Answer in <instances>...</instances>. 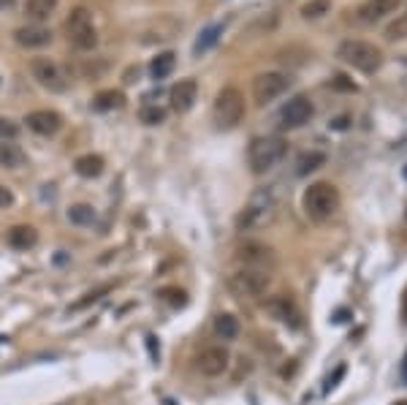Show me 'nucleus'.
<instances>
[{"label":"nucleus","mask_w":407,"mask_h":405,"mask_svg":"<svg viewBox=\"0 0 407 405\" xmlns=\"http://www.w3.org/2000/svg\"><path fill=\"white\" fill-rule=\"evenodd\" d=\"M275 213H277V193H275V188H258L250 199H248V204L239 210L236 229L239 231L263 229L269 220L275 218Z\"/></svg>","instance_id":"f257e3e1"},{"label":"nucleus","mask_w":407,"mask_h":405,"mask_svg":"<svg viewBox=\"0 0 407 405\" xmlns=\"http://www.w3.org/2000/svg\"><path fill=\"white\" fill-rule=\"evenodd\" d=\"M302 207L310 220L323 223L340 210V190L331 183H313L302 196Z\"/></svg>","instance_id":"f03ea898"},{"label":"nucleus","mask_w":407,"mask_h":405,"mask_svg":"<svg viewBox=\"0 0 407 405\" xmlns=\"http://www.w3.org/2000/svg\"><path fill=\"white\" fill-rule=\"evenodd\" d=\"M288 153V142L282 136H258L248 147V163L252 174H266L272 172Z\"/></svg>","instance_id":"7ed1b4c3"},{"label":"nucleus","mask_w":407,"mask_h":405,"mask_svg":"<svg viewBox=\"0 0 407 405\" xmlns=\"http://www.w3.org/2000/svg\"><path fill=\"white\" fill-rule=\"evenodd\" d=\"M337 58H340L345 65H350V68H356V71H364V74H375L377 68L383 65V52L377 49L375 44L358 41V38H347V41H343L340 49H337Z\"/></svg>","instance_id":"20e7f679"},{"label":"nucleus","mask_w":407,"mask_h":405,"mask_svg":"<svg viewBox=\"0 0 407 405\" xmlns=\"http://www.w3.org/2000/svg\"><path fill=\"white\" fill-rule=\"evenodd\" d=\"M65 33H68V41L79 52H90V49L98 47V31H95L93 22V11L85 8V6L71 8V14L65 19Z\"/></svg>","instance_id":"39448f33"},{"label":"nucleus","mask_w":407,"mask_h":405,"mask_svg":"<svg viewBox=\"0 0 407 405\" xmlns=\"http://www.w3.org/2000/svg\"><path fill=\"white\" fill-rule=\"evenodd\" d=\"M245 112H248V106H245V95L242 90H236V88H223L215 98V106H212V117H215V123L218 128H236V125L242 123V117H245Z\"/></svg>","instance_id":"423d86ee"},{"label":"nucleus","mask_w":407,"mask_h":405,"mask_svg":"<svg viewBox=\"0 0 407 405\" xmlns=\"http://www.w3.org/2000/svg\"><path fill=\"white\" fill-rule=\"evenodd\" d=\"M272 286V272L269 270H255V267H239L231 278H228V288L236 294V297H263Z\"/></svg>","instance_id":"0eeeda50"},{"label":"nucleus","mask_w":407,"mask_h":405,"mask_svg":"<svg viewBox=\"0 0 407 405\" xmlns=\"http://www.w3.org/2000/svg\"><path fill=\"white\" fill-rule=\"evenodd\" d=\"M291 88V76L282 71H263L252 79V98L258 106H266L272 101H277L285 90Z\"/></svg>","instance_id":"6e6552de"},{"label":"nucleus","mask_w":407,"mask_h":405,"mask_svg":"<svg viewBox=\"0 0 407 405\" xmlns=\"http://www.w3.org/2000/svg\"><path fill=\"white\" fill-rule=\"evenodd\" d=\"M31 74L33 79L49 93H65L68 90V76L60 68V63H55L52 58H33Z\"/></svg>","instance_id":"1a4fd4ad"},{"label":"nucleus","mask_w":407,"mask_h":405,"mask_svg":"<svg viewBox=\"0 0 407 405\" xmlns=\"http://www.w3.org/2000/svg\"><path fill=\"white\" fill-rule=\"evenodd\" d=\"M313 115H315L313 101L307 95H296V98H291L280 109V125L288 128V131H293V128H302V125L310 123Z\"/></svg>","instance_id":"9d476101"},{"label":"nucleus","mask_w":407,"mask_h":405,"mask_svg":"<svg viewBox=\"0 0 407 405\" xmlns=\"http://www.w3.org/2000/svg\"><path fill=\"white\" fill-rule=\"evenodd\" d=\"M196 367L204 375H209V378H218L231 367V354L223 345H209L196 356Z\"/></svg>","instance_id":"9b49d317"},{"label":"nucleus","mask_w":407,"mask_h":405,"mask_svg":"<svg viewBox=\"0 0 407 405\" xmlns=\"http://www.w3.org/2000/svg\"><path fill=\"white\" fill-rule=\"evenodd\" d=\"M236 258H239L242 267H255V270H272L275 261H277L275 250L269 248V245H263V242H245V245H239Z\"/></svg>","instance_id":"f8f14e48"},{"label":"nucleus","mask_w":407,"mask_h":405,"mask_svg":"<svg viewBox=\"0 0 407 405\" xmlns=\"http://www.w3.org/2000/svg\"><path fill=\"white\" fill-rule=\"evenodd\" d=\"M25 123L38 136H55L63 128V117L58 112H52V109H35L31 115H25Z\"/></svg>","instance_id":"ddd939ff"},{"label":"nucleus","mask_w":407,"mask_h":405,"mask_svg":"<svg viewBox=\"0 0 407 405\" xmlns=\"http://www.w3.org/2000/svg\"><path fill=\"white\" fill-rule=\"evenodd\" d=\"M196 101H198V85H196V79H180V82L171 88V109H174L177 115L190 112Z\"/></svg>","instance_id":"4468645a"},{"label":"nucleus","mask_w":407,"mask_h":405,"mask_svg":"<svg viewBox=\"0 0 407 405\" xmlns=\"http://www.w3.org/2000/svg\"><path fill=\"white\" fill-rule=\"evenodd\" d=\"M14 41L25 49H41L46 44H52V31L44 28V25H25V28H17L14 31Z\"/></svg>","instance_id":"2eb2a0df"},{"label":"nucleus","mask_w":407,"mask_h":405,"mask_svg":"<svg viewBox=\"0 0 407 405\" xmlns=\"http://www.w3.org/2000/svg\"><path fill=\"white\" fill-rule=\"evenodd\" d=\"M402 3L405 0H367V3H361V8L356 14H358L361 22H377V19L388 17V14H394Z\"/></svg>","instance_id":"dca6fc26"},{"label":"nucleus","mask_w":407,"mask_h":405,"mask_svg":"<svg viewBox=\"0 0 407 405\" xmlns=\"http://www.w3.org/2000/svg\"><path fill=\"white\" fill-rule=\"evenodd\" d=\"M266 313H269L272 318L282 321V324H293V327H299V311H296L293 299H291V297H285V294L266 299Z\"/></svg>","instance_id":"f3484780"},{"label":"nucleus","mask_w":407,"mask_h":405,"mask_svg":"<svg viewBox=\"0 0 407 405\" xmlns=\"http://www.w3.org/2000/svg\"><path fill=\"white\" fill-rule=\"evenodd\" d=\"M6 242L14 250H31L38 242V231L33 226H11L6 234Z\"/></svg>","instance_id":"a211bd4d"},{"label":"nucleus","mask_w":407,"mask_h":405,"mask_svg":"<svg viewBox=\"0 0 407 405\" xmlns=\"http://www.w3.org/2000/svg\"><path fill=\"white\" fill-rule=\"evenodd\" d=\"M103 169H106V160H103L101 156H95V153L79 156L76 160H73V172H76L79 177H85V180L101 177V174H103Z\"/></svg>","instance_id":"6ab92c4d"},{"label":"nucleus","mask_w":407,"mask_h":405,"mask_svg":"<svg viewBox=\"0 0 407 405\" xmlns=\"http://www.w3.org/2000/svg\"><path fill=\"white\" fill-rule=\"evenodd\" d=\"M55 8H58V0H25V14L35 25L46 22L55 14Z\"/></svg>","instance_id":"aec40b11"},{"label":"nucleus","mask_w":407,"mask_h":405,"mask_svg":"<svg viewBox=\"0 0 407 405\" xmlns=\"http://www.w3.org/2000/svg\"><path fill=\"white\" fill-rule=\"evenodd\" d=\"M25 150L19 147V144H14V142H0V166L3 169H19V166H25Z\"/></svg>","instance_id":"412c9836"},{"label":"nucleus","mask_w":407,"mask_h":405,"mask_svg":"<svg viewBox=\"0 0 407 405\" xmlns=\"http://www.w3.org/2000/svg\"><path fill=\"white\" fill-rule=\"evenodd\" d=\"M220 35H223V25H209L207 31H201V35H198L196 44H193V55H196V58L207 55V52L220 41Z\"/></svg>","instance_id":"4be33fe9"},{"label":"nucleus","mask_w":407,"mask_h":405,"mask_svg":"<svg viewBox=\"0 0 407 405\" xmlns=\"http://www.w3.org/2000/svg\"><path fill=\"white\" fill-rule=\"evenodd\" d=\"M215 335L220 340H236L239 338V321L231 313H220V315H215Z\"/></svg>","instance_id":"5701e85b"},{"label":"nucleus","mask_w":407,"mask_h":405,"mask_svg":"<svg viewBox=\"0 0 407 405\" xmlns=\"http://www.w3.org/2000/svg\"><path fill=\"white\" fill-rule=\"evenodd\" d=\"M174 65H177V55H174V52H160V55L153 58V63H150V76L160 82V79L171 76Z\"/></svg>","instance_id":"b1692460"},{"label":"nucleus","mask_w":407,"mask_h":405,"mask_svg":"<svg viewBox=\"0 0 407 405\" xmlns=\"http://www.w3.org/2000/svg\"><path fill=\"white\" fill-rule=\"evenodd\" d=\"M125 106V95L120 90H101L93 98V109L98 112H112V109H123Z\"/></svg>","instance_id":"393cba45"},{"label":"nucleus","mask_w":407,"mask_h":405,"mask_svg":"<svg viewBox=\"0 0 407 405\" xmlns=\"http://www.w3.org/2000/svg\"><path fill=\"white\" fill-rule=\"evenodd\" d=\"M68 220L73 226H93L98 220V213L93 210V204H71L68 207Z\"/></svg>","instance_id":"a878e982"},{"label":"nucleus","mask_w":407,"mask_h":405,"mask_svg":"<svg viewBox=\"0 0 407 405\" xmlns=\"http://www.w3.org/2000/svg\"><path fill=\"white\" fill-rule=\"evenodd\" d=\"M326 163V156L323 153H318V150H313V153H304V156H299V160H296V174H310V172H315V169H320Z\"/></svg>","instance_id":"bb28decb"},{"label":"nucleus","mask_w":407,"mask_h":405,"mask_svg":"<svg viewBox=\"0 0 407 405\" xmlns=\"http://www.w3.org/2000/svg\"><path fill=\"white\" fill-rule=\"evenodd\" d=\"M109 291H112V286H109V283L98 286V288H93V291H87L82 299H76V302L71 305V311H85V308H90V305H95V302H101V299H103Z\"/></svg>","instance_id":"cd10ccee"},{"label":"nucleus","mask_w":407,"mask_h":405,"mask_svg":"<svg viewBox=\"0 0 407 405\" xmlns=\"http://www.w3.org/2000/svg\"><path fill=\"white\" fill-rule=\"evenodd\" d=\"M139 120H141L144 125L166 123V109H163V106H157V104H144V106L139 109Z\"/></svg>","instance_id":"c85d7f7f"},{"label":"nucleus","mask_w":407,"mask_h":405,"mask_svg":"<svg viewBox=\"0 0 407 405\" xmlns=\"http://www.w3.org/2000/svg\"><path fill=\"white\" fill-rule=\"evenodd\" d=\"M329 11H331V0H310V3L302 6V17L304 19H318V17L329 14Z\"/></svg>","instance_id":"c756f323"},{"label":"nucleus","mask_w":407,"mask_h":405,"mask_svg":"<svg viewBox=\"0 0 407 405\" xmlns=\"http://www.w3.org/2000/svg\"><path fill=\"white\" fill-rule=\"evenodd\" d=\"M386 38L388 41H402V38H407V14L386 28Z\"/></svg>","instance_id":"7c9ffc66"},{"label":"nucleus","mask_w":407,"mask_h":405,"mask_svg":"<svg viewBox=\"0 0 407 405\" xmlns=\"http://www.w3.org/2000/svg\"><path fill=\"white\" fill-rule=\"evenodd\" d=\"M17 133H19V125L11 117H0V142H11L17 139Z\"/></svg>","instance_id":"2f4dec72"},{"label":"nucleus","mask_w":407,"mask_h":405,"mask_svg":"<svg viewBox=\"0 0 407 405\" xmlns=\"http://www.w3.org/2000/svg\"><path fill=\"white\" fill-rule=\"evenodd\" d=\"M160 297L166 299V302H171L174 308H182L188 299H185V291L182 288H160Z\"/></svg>","instance_id":"473e14b6"},{"label":"nucleus","mask_w":407,"mask_h":405,"mask_svg":"<svg viewBox=\"0 0 407 405\" xmlns=\"http://www.w3.org/2000/svg\"><path fill=\"white\" fill-rule=\"evenodd\" d=\"M14 204V193H11V188L0 185V210H6V207H11Z\"/></svg>","instance_id":"72a5a7b5"},{"label":"nucleus","mask_w":407,"mask_h":405,"mask_svg":"<svg viewBox=\"0 0 407 405\" xmlns=\"http://www.w3.org/2000/svg\"><path fill=\"white\" fill-rule=\"evenodd\" d=\"M343 375H345V367H343V365H340V367H337V373H334V375H331V378H329V381H326V392H331V389L337 386V381H340Z\"/></svg>","instance_id":"f704fd0d"},{"label":"nucleus","mask_w":407,"mask_h":405,"mask_svg":"<svg viewBox=\"0 0 407 405\" xmlns=\"http://www.w3.org/2000/svg\"><path fill=\"white\" fill-rule=\"evenodd\" d=\"M347 315H350L347 311H337L334 313V321H337V324H343V321H347Z\"/></svg>","instance_id":"c9c22d12"},{"label":"nucleus","mask_w":407,"mask_h":405,"mask_svg":"<svg viewBox=\"0 0 407 405\" xmlns=\"http://www.w3.org/2000/svg\"><path fill=\"white\" fill-rule=\"evenodd\" d=\"M147 345H150V351H153V356H155V359H157V348H155V338H153V335L147 338Z\"/></svg>","instance_id":"e433bc0d"},{"label":"nucleus","mask_w":407,"mask_h":405,"mask_svg":"<svg viewBox=\"0 0 407 405\" xmlns=\"http://www.w3.org/2000/svg\"><path fill=\"white\" fill-rule=\"evenodd\" d=\"M14 6V0H0V11H6V8H11Z\"/></svg>","instance_id":"4c0bfd02"},{"label":"nucleus","mask_w":407,"mask_h":405,"mask_svg":"<svg viewBox=\"0 0 407 405\" xmlns=\"http://www.w3.org/2000/svg\"><path fill=\"white\" fill-rule=\"evenodd\" d=\"M402 381L407 383V354H405V359H402Z\"/></svg>","instance_id":"58836bf2"},{"label":"nucleus","mask_w":407,"mask_h":405,"mask_svg":"<svg viewBox=\"0 0 407 405\" xmlns=\"http://www.w3.org/2000/svg\"><path fill=\"white\" fill-rule=\"evenodd\" d=\"M397 405H407V403H397Z\"/></svg>","instance_id":"ea45409f"},{"label":"nucleus","mask_w":407,"mask_h":405,"mask_svg":"<svg viewBox=\"0 0 407 405\" xmlns=\"http://www.w3.org/2000/svg\"><path fill=\"white\" fill-rule=\"evenodd\" d=\"M405 177H407V169H405Z\"/></svg>","instance_id":"a19ab883"}]
</instances>
